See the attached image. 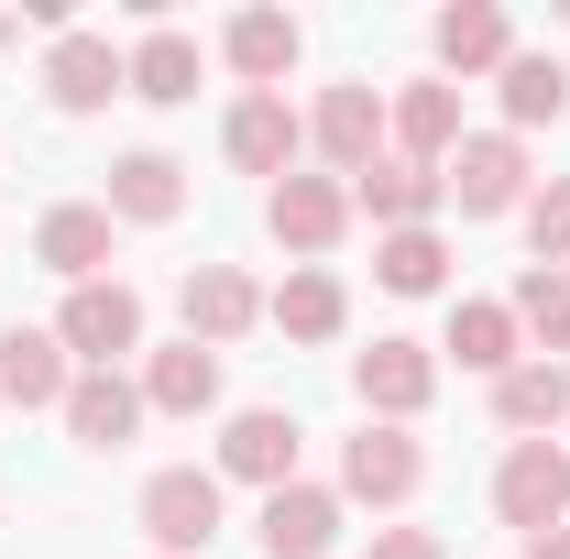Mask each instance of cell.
<instances>
[{"label":"cell","instance_id":"obj_1","mask_svg":"<svg viewBox=\"0 0 570 559\" xmlns=\"http://www.w3.org/2000/svg\"><path fill=\"white\" fill-rule=\"evenodd\" d=\"M439 198H461V219H515L527 198H538L527 143L515 133H461V154L439 165Z\"/></svg>","mask_w":570,"mask_h":559},{"label":"cell","instance_id":"obj_2","mask_svg":"<svg viewBox=\"0 0 570 559\" xmlns=\"http://www.w3.org/2000/svg\"><path fill=\"white\" fill-rule=\"evenodd\" d=\"M56 341H67L77 373H121V351H142V296H132L121 275L67 285V307H56Z\"/></svg>","mask_w":570,"mask_h":559},{"label":"cell","instance_id":"obj_3","mask_svg":"<svg viewBox=\"0 0 570 559\" xmlns=\"http://www.w3.org/2000/svg\"><path fill=\"white\" fill-rule=\"evenodd\" d=\"M494 516L515 527V538L570 527V450L560 439H515V450L494 461Z\"/></svg>","mask_w":570,"mask_h":559},{"label":"cell","instance_id":"obj_4","mask_svg":"<svg viewBox=\"0 0 570 559\" xmlns=\"http://www.w3.org/2000/svg\"><path fill=\"white\" fill-rule=\"evenodd\" d=\"M307 143H318V165L352 187L362 165L395 143V121H384V88H362V77H341V88H318V110H307Z\"/></svg>","mask_w":570,"mask_h":559},{"label":"cell","instance_id":"obj_5","mask_svg":"<svg viewBox=\"0 0 570 559\" xmlns=\"http://www.w3.org/2000/svg\"><path fill=\"white\" fill-rule=\"evenodd\" d=\"M142 538H154V559H198L219 538V472H198V461L154 472L142 483Z\"/></svg>","mask_w":570,"mask_h":559},{"label":"cell","instance_id":"obj_6","mask_svg":"<svg viewBox=\"0 0 570 559\" xmlns=\"http://www.w3.org/2000/svg\"><path fill=\"white\" fill-rule=\"evenodd\" d=\"M264 231H275L285 253H341V231H352V187L341 176H275L264 187Z\"/></svg>","mask_w":570,"mask_h":559},{"label":"cell","instance_id":"obj_7","mask_svg":"<svg viewBox=\"0 0 570 559\" xmlns=\"http://www.w3.org/2000/svg\"><path fill=\"white\" fill-rule=\"evenodd\" d=\"M417 483H428V450L406 428L362 418V439H341V504H406Z\"/></svg>","mask_w":570,"mask_h":559},{"label":"cell","instance_id":"obj_8","mask_svg":"<svg viewBox=\"0 0 570 559\" xmlns=\"http://www.w3.org/2000/svg\"><path fill=\"white\" fill-rule=\"evenodd\" d=\"M296 143H307V121L285 110V88H242L230 121H219V154L242 176H296Z\"/></svg>","mask_w":570,"mask_h":559},{"label":"cell","instance_id":"obj_9","mask_svg":"<svg viewBox=\"0 0 570 559\" xmlns=\"http://www.w3.org/2000/svg\"><path fill=\"white\" fill-rule=\"evenodd\" d=\"M352 395L384 428H406L428 395H439V351H428V341H373V351H352Z\"/></svg>","mask_w":570,"mask_h":559},{"label":"cell","instance_id":"obj_10","mask_svg":"<svg viewBox=\"0 0 570 559\" xmlns=\"http://www.w3.org/2000/svg\"><path fill=\"white\" fill-rule=\"evenodd\" d=\"M45 99H56V110H110V99H132V56H121L110 33H56Z\"/></svg>","mask_w":570,"mask_h":559},{"label":"cell","instance_id":"obj_11","mask_svg":"<svg viewBox=\"0 0 570 559\" xmlns=\"http://www.w3.org/2000/svg\"><path fill=\"white\" fill-rule=\"evenodd\" d=\"M296 439H307V428L285 418V406H242V418L219 428V483L285 493V483H296Z\"/></svg>","mask_w":570,"mask_h":559},{"label":"cell","instance_id":"obj_12","mask_svg":"<svg viewBox=\"0 0 570 559\" xmlns=\"http://www.w3.org/2000/svg\"><path fill=\"white\" fill-rule=\"evenodd\" d=\"M176 307H187V341H198V351H219V341H242V330L264 318V285L242 275V264H187Z\"/></svg>","mask_w":570,"mask_h":559},{"label":"cell","instance_id":"obj_13","mask_svg":"<svg viewBox=\"0 0 570 559\" xmlns=\"http://www.w3.org/2000/svg\"><path fill=\"white\" fill-rule=\"evenodd\" d=\"M384 121H395V154H406V165H450V154H461V88H450V77H406V88L384 99Z\"/></svg>","mask_w":570,"mask_h":559},{"label":"cell","instance_id":"obj_14","mask_svg":"<svg viewBox=\"0 0 570 559\" xmlns=\"http://www.w3.org/2000/svg\"><path fill=\"white\" fill-rule=\"evenodd\" d=\"M341 538H352V527H341V493H330V483L264 493V559H330Z\"/></svg>","mask_w":570,"mask_h":559},{"label":"cell","instance_id":"obj_15","mask_svg":"<svg viewBox=\"0 0 570 559\" xmlns=\"http://www.w3.org/2000/svg\"><path fill=\"white\" fill-rule=\"evenodd\" d=\"M56 418H67L77 450H132V428H142V384H132V373H77Z\"/></svg>","mask_w":570,"mask_h":559},{"label":"cell","instance_id":"obj_16","mask_svg":"<svg viewBox=\"0 0 570 559\" xmlns=\"http://www.w3.org/2000/svg\"><path fill=\"white\" fill-rule=\"evenodd\" d=\"M33 264H56L67 285H99V275H110V209H99V198L45 209V219H33Z\"/></svg>","mask_w":570,"mask_h":559},{"label":"cell","instance_id":"obj_17","mask_svg":"<svg viewBox=\"0 0 570 559\" xmlns=\"http://www.w3.org/2000/svg\"><path fill=\"white\" fill-rule=\"evenodd\" d=\"M352 209H373L384 231H428V209H439V165H406V154L384 143V154L352 176Z\"/></svg>","mask_w":570,"mask_h":559},{"label":"cell","instance_id":"obj_18","mask_svg":"<svg viewBox=\"0 0 570 559\" xmlns=\"http://www.w3.org/2000/svg\"><path fill=\"white\" fill-rule=\"evenodd\" d=\"M219 406V351L176 341V351H142V418H209Z\"/></svg>","mask_w":570,"mask_h":559},{"label":"cell","instance_id":"obj_19","mask_svg":"<svg viewBox=\"0 0 570 559\" xmlns=\"http://www.w3.org/2000/svg\"><path fill=\"white\" fill-rule=\"evenodd\" d=\"M67 384H77V362H67V341L56 330H0V395L11 406H67Z\"/></svg>","mask_w":570,"mask_h":559},{"label":"cell","instance_id":"obj_20","mask_svg":"<svg viewBox=\"0 0 570 559\" xmlns=\"http://www.w3.org/2000/svg\"><path fill=\"white\" fill-rule=\"evenodd\" d=\"M428 45H439V67H450V77H483V67L504 77V56H515V22H504L494 0H450V11L428 22Z\"/></svg>","mask_w":570,"mask_h":559},{"label":"cell","instance_id":"obj_21","mask_svg":"<svg viewBox=\"0 0 570 559\" xmlns=\"http://www.w3.org/2000/svg\"><path fill=\"white\" fill-rule=\"evenodd\" d=\"M439 351H461V373H494V384H504V373L527 362V330H515V307H504V296H461Z\"/></svg>","mask_w":570,"mask_h":559},{"label":"cell","instance_id":"obj_22","mask_svg":"<svg viewBox=\"0 0 570 559\" xmlns=\"http://www.w3.org/2000/svg\"><path fill=\"white\" fill-rule=\"evenodd\" d=\"M99 209H110V219H142V231H154V219H176V209H187V165L142 143V154L110 165V198H99Z\"/></svg>","mask_w":570,"mask_h":559},{"label":"cell","instance_id":"obj_23","mask_svg":"<svg viewBox=\"0 0 570 559\" xmlns=\"http://www.w3.org/2000/svg\"><path fill=\"white\" fill-rule=\"evenodd\" d=\"M264 318H275L285 341H341V318H352V296H341V275L330 264H296V275L264 296Z\"/></svg>","mask_w":570,"mask_h":559},{"label":"cell","instance_id":"obj_24","mask_svg":"<svg viewBox=\"0 0 570 559\" xmlns=\"http://www.w3.org/2000/svg\"><path fill=\"white\" fill-rule=\"evenodd\" d=\"M494 418L515 428V439H549V428H570V373L560 362H515L494 384Z\"/></svg>","mask_w":570,"mask_h":559},{"label":"cell","instance_id":"obj_25","mask_svg":"<svg viewBox=\"0 0 570 559\" xmlns=\"http://www.w3.org/2000/svg\"><path fill=\"white\" fill-rule=\"evenodd\" d=\"M219 56H230L242 88H285V67H296V22H285V11H242V22L219 33Z\"/></svg>","mask_w":570,"mask_h":559},{"label":"cell","instance_id":"obj_26","mask_svg":"<svg viewBox=\"0 0 570 559\" xmlns=\"http://www.w3.org/2000/svg\"><path fill=\"white\" fill-rule=\"evenodd\" d=\"M132 99H154V110H176V99H198V45L176 33V22H154L132 45Z\"/></svg>","mask_w":570,"mask_h":559},{"label":"cell","instance_id":"obj_27","mask_svg":"<svg viewBox=\"0 0 570 559\" xmlns=\"http://www.w3.org/2000/svg\"><path fill=\"white\" fill-rule=\"evenodd\" d=\"M494 99H504L515 133H538V121H560V110H570V67H560V56H504Z\"/></svg>","mask_w":570,"mask_h":559},{"label":"cell","instance_id":"obj_28","mask_svg":"<svg viewBox=\"0 0 570 559\" xmlns=\"http://www.w3.org/2000/svg\"><path fill=\"white\" fill-rule=\"evenodd\" d=\"M373 285H384V296H439V285H450V242H439V231H384V242H373Z\"/></svg>","mask_w":570,"mask_h":559},{"label":"cell","instance_id":"obj_29","mask_svg":"<svg viewBox=\"0 0 570 559\" xmlns=\"http://www.w3.org/2000/svg\"><path fill=\"white\" fill-rule=\"evenodd\" d=\"M504 307H515V330H527V341L549 351V362H560V351H570V264H527Z\"/></svg>","mask_w":570,"mask_h":559},{"label":"cell","instance_id":"obj_30","mask_svg":"<svg viewBox=\"0 0 570 559\" xmlns=\"http://www.w3.org/2000/svg\"><path fill=\"white\" fill-rule=\"evenodd\" d=\"M515 219H527V253H538V264H570V176H549Z\"/></svg>","mask_w":570,"mask_h":559},{"label":"cell","instance_id":"obj_31","mask_svg":"<svg viewBox=\"0 0 570 559\" xmlns=\"http://www.w3.org/2000/svg\"><path fill=\"white\" fill-rule=\"evenodd\" d=\"M373 559H450L439 527H373Z\"/></svg>","mask_w":570,"mask_h":559},{"label":"cell","instance_id":"obj_32","mask_svg":"<svg viewBox=\"0 0 570 559\" xmlns=\"http://www.w3.org/2000/svg\"><path fill=\"white\" fill-rule=\"evenodd\" d=\"M527 559H570V527H549V538H527Z\"/></svg>","mask_w":570,"mask_h":559},{"label":"cell","instance_id":"obj_33","mask_svg":"<svg viewBox=\"0 0 570 559\" xmlns=\"http://www.w3.org/2000/svg\"><path fill=\"white\" fill-rule=\"evenodd\" d=\"M560 450H570V439H560Z\"/></svg>","mask_w":570,"mask_h":559}]
</instances>
